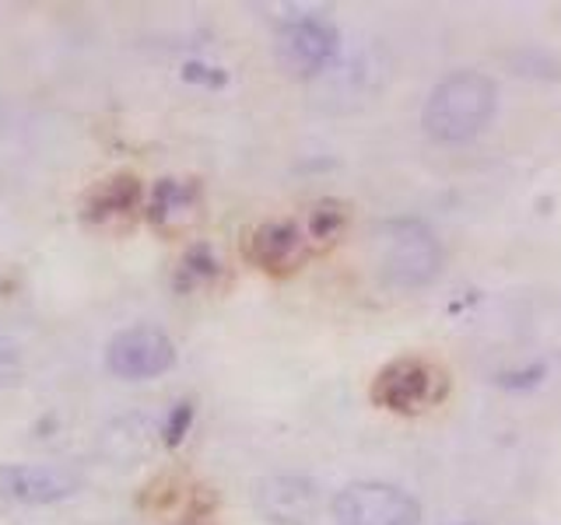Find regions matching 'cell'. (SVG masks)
<instances>
[{"label":"cell","mask_w":561,"mask_h":525,"mask_svg":"<svg viewBox=\"0 0 561 525\" xmlns=\"http://www.w3.org/2000/svg\"><path fill=\"white\" fill-rule=\"evenodd\" d=\"M499 106V88L481 71H453L445 74L425 98L421 127L435 144L456 147L470 144L491 123Z\"/></svg>","instance_id":"1"},{"label":"cell","mask_w":561,"mask_h":525,"mask_svg":"<svg viewBox=\"0 0 561 525\" xmlns=\"http://www.w3.org/2000/svg\"><path fill=\"white\" fill-rule=\"evenodd\" d=\"M379 274L393 291H421L442 274V246L418 217H397L379 228Z\"/></svg>","instance_id":"2"},{"label":"cell","mask_w":561,"mask_h":525,"mask_svg":"<svg viewBox=\"0 0 561 525\" xmlns=\"http://www.w3.org/2000/svg\"><path fill=\"white\" fill-rule=\"evenodd\" d=\"M445 389H450V379H445V371L435 361L418 358V354H404V358H393L375 371L369 399L386 414L415 417L442 403Z\"/></svg>","instance_id":"3"},{"label":"cell","mask_w":561,"mask_h":525,"mask_svg":"<svg viewBox=\"0 0 561 525\" xmlns=\"http://www.w3.org/2000/svg\"><path fill=\"white\" fill-rule=\"evenodd\" d=\"M337 525H421V504L383 480H355L330 501Z\"/></svg>","instance_id":"4"},{"label":"cell","mask_w":561,"mask_h":525,"mask_svg":"<svg viewBox=\"0 0 561 525\" xmlns=\"http://www.w3.org/2000/svg\"><path fill=\"white\" fill-rule=\"evenodd\" d=\"M312 252L317 246L309 239V228L302 222H288V217L263 222L242 235V256L271 277H288L302 270Z\"/></svg>","instance_id":"5"},{"label":"cell","mask_w":561,"mask_h":525,"mask_svg":"<svg viewBox=\"0 0 561 525\" xmlns=\"http://www.w3.org/2000/svg\"><path fill=\"white\" fill-rule=\"evenodd\" d=\"M176 368V344L155 326H134L106 344V371L123 382H152Z\"/></svg>","instance_id":"6"},{"label":"cell","mask_w":561,"mask_h":525,"mask_svg":"<svg viewBox=\"0 0 561 525\" xmlns=\"http://www.w3.org/2000/svg\"><path fill=\"white\" fill-rule=\"evenodd\" d=\"M341 36L334 22L320 19V14H302L291 19L277 32V60L295 77H317L330 63L337 60Z\"/></svg>","instance_id":"7"},{"label":"cell","mask_w":561,"mask_h":525,"mask_svg":"<svg viewBox=\"0 0 561 525\" xmlns=\"http://www.w3.org/2000/svg\"><path fill=\"white\" fill-rule=\"evenodd\" d=\"M77 490H81V480L63 466H46V463L0 466V501H11L22 508H43V504L68 501Z\"/></svg>","instance_id":"8"},{"label":"cell","mask_w":561,"mask_h":525,"mask_svg":"<svg viewBox=\"0 0 561 525\" xmlns=\"http://www.w3.org/2000/svg\"><path fill=\"white\" fill-rule=\"evenodd\" d=\"M201 207H204V196L193 179H158L152 196L144 203V214L155 231L179 235L201 222Z\"/></svg>","instance_id":"9"},{"label":"cell","mask_w":561,"mask_h":525,"mask_svg":"<svg viewBox=\"0 0 561 525\" xmlns=\"http://www.w3.org/2000/svg\"><path fill=\"white\" fill-rule=\"evenodd\" d=\"M253 501L277 525H306L320 508V487L306 477H267L253 487Z\"/></svg>","instance_id":"10"},{"label":"cell","mask_w":561,"mask_h":525,"mask_svg":"<svg viewBox=\"0 0 561 525\" xmlns=\"http://www.w3.org/2000/svg\"><path fill=\"white\" fill-rule=\"evenodd\" d=\"M144 211V186L138 176L120 172L95 182L81 200V214L88 225H127Z\"/></svg>","instance_id":"11"},{"label":"cell","mask_w":561,"mask_h":525,"mask_svg":"<svg viewBox=\"0 0 561 525\" xmlns=\"http://www.w3.org/2000/svg\"><path fill=\"white\" fill-rule=\"evenodd\" d=\"M309 239L317 249L330 246V242H337V235L348 228V203H341V200H320L317 207L309 211Z\"/></svg>","instance_id":"12"},{"label":"cell","mask_w":561,"mask_h":525,"mask_svg":"<svg viewBox=\"0 0 561 525\" xmlns=\"http://www.w3.org/2000/svg\"><path fill=\"white\" fill-rule=\"evenodd\" d=\"M222 274V260L214 256V249L207 242L187 249L183 263H179V274H176V287L179 291H193V287H207L214 277Z\"/></svg>","instance_id":"13"},{"label":"cell","mask_w":561,"mask_h":525,"mask_svg":"<svg viewBox=\"0 0 561 525\" xmlns=\"http://www.w3.org/2000/svg\"><path fill=\"white\" fill-rule=\"evenodd\" d=\"M190 428H193V403L190 399H179L172 410H169V417H165L162 442L169 445V449L183 445V438L190 434Z\"/></svg>","instance_id":"14"},{"label":"cell","mask_w":561,"mask_h":525,"mask_svg":"<svg viewBox=\"0 0 561 525\" xmlns=\"http://www.w3.org/2000/svg\"><path fill=\"white\" fill-rule=\"evenodd\" d=\"M22 368H25V358H22L19 341L0 336V389L19 385L22 382Z\"/></svg>","instance_id":"15"},{"label":"cell","mask_w":561,"mask_h":525,"mask_svg":"<svg viewBox=\"0 0 561 525\" xmlns=\"http://www.w3.org/2000/svg\"><path fill=\"white\" fill-rule=\"evenodd\" d=\"M183 81H190V84H204V88H222V84H228V74L222 71V67H214V63L187 60V63H183Z\"/></svg>","instance_id":"16"},{"label":"cell","mask_w":561,"mask_h":525,"mask_svg":"<svg viewBox=\"0 0 561 525\" xmlns=\"http://www.w3.org/2000/svg\"><path fill=\"white\" fill-rule=\"evenodd\" d=\"M540 382H544V365H530V368L513 371V375L499 379V385H505V389H534Z\"/></svg>","instance_id":"17"},{"label":"cell","mask_w":561,"mask_h":525,"mask_svg":"<svg viewBox=\"0 0 561 525\" xmlns=\"http://www.w3.org/2000/svg\"><path fill=\"white\" fill-rule=\"evenodd\" d=\"M456 525H474V522H456Z\"/></svg>","instance_id":"18"},{"label":"cell","mask_w":561,"mask_h":525,"mask_svg":"<svg viewBox=\"0 0 561 525\" xmlns=\"http://www.w3.org/2000/svg\"><path fill=\"white\" fill-rule=\"evenodd\" d=\"M201 525H207V522H201Z\"/></svg>","instance_id":"19"}]
</instances>
